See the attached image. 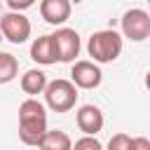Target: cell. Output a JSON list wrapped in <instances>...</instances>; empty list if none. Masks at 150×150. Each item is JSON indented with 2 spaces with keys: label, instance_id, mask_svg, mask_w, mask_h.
<instances>
[{
  "label": "cell",
  "instance_id": "cell-1",
  "mask_svg": "<svg viewBox=\"0 0 150 150\" xmlns=\"http://www.w3.org/2000/svg\"><path fill=\"white\" fill-rule=\"evenodd\" d=\"M47 134V110L38 98H26L19 105V138L26 145H38Z\"/></svg>",
  "mask_w": 150,
  "mask_h": 150
},
{
  "label": "cell",
  "instance_id": "cell-2",
  "mask_svg": "<svg viewBox=\"0 0 150 150\" xmlns=\"http://www.w3.org/2000/svg\"><path fill=\"white\" fill-rule=\"evenodd\" d=\"M122 47H124L122 35L117 30H112V28L91 33V38L87 42V52L96 63H112L122 54Z\"/></svg>",
  "mask_w": 150,
  "mask_h": 150
},
{
  "label": "cell",
  "instance_id": "cell-3",
  "mask_svg": "<svg viewBox=\"0 0 150 150\" xmlns=\"http://www.w3.org/2000/svg\"><path fill=\"white\" fill-rule=\"evenodd\" d=\"M45 103L54 112H68L77 103V87L73 80H52L45 89Z\"/></svg>",
  "mask_w": 150,
  "mask_h": 150
},
{
  "label": "cell",
  "instance_id": "cell-4",
  "mask_svg": "<svg viewBox=\"0 0 150 150\" xmlns=\"http://www.w3.org/2000/svg\"><path fill=\"white\" fill-rule=\"evenodd\" d=\"M122 35L129 38L131 42H143L150 38V14L145 9H127L122 14Z\"/></svg>",
  "mask_w": 150,
  "mask_h": 150
},
{
  "label": "cell",
  "instance_id": "cell-5",
  "mask_svg": "<svg viewBox=\"0 0 150 150\" xmlns=\"http://www.w3.org/2000/svg\"><path fill=\"white\" fill-rule=\"evenodd\" d=\"M0 30L2 38L9 40L12 45H23L30 38V21L21 12H7L0 16Z\"/></svg>",
  "mask_w": 150,
  "mask_h": 150
},
{
  "label": "cell",
  "instance_id": "cell-6",
  "mask_svg": "<svg viewBox=\"0 0 150 150\" xmlns=\"http://www.w3.org/2000/svg\"><path fill=\"white\" fill-rule=\"evenodd\" d=\"M52 42H54V52H56V61L61 63H73L75 56L80 54V35L73 28H59L56 33H52Z\"/></svg>",
  "mask_w": 150,
  "mask_h": 150
},
{
  "label": "cell",
  "instance_id": "cell-7",
  "mask_svg": "<svg viewBox=\"0 0 150 150\" xmlns=\"http://www.w3.org/2000/svg\"><path fill=\"white\" fill-rule=\"evenodd\" d=\"M70 80L77 89H96L103 80V73L96 66V61H75L70 70Z\"/></svg>",
  "mask_w": 150,
  "mask_h": 150
},
{
  "label": "cell",
  "instance_id": "cell-8",
  "mask_svg": "<svg viewBox=\"0 0 150 150\" xmlns=\"http://www.w3.org/2000/svg\"><path fill=\"white\" fill-rule=\"evenodd\" d=\"M75 122H77V127H80V131H82L84 136H96V134L103 129V112H101L98 105L87 103V105H82V108L77 110Z\"/></svg>",
  "mask_w": 150,
  "mask_h": 150
},
{
  "label": "cell",
  "instance_id": "cell-9",
  "mask_svg": "<svg viewBox=\"0 0 150 150\" xmlns=\"http://www.w3.org/2000/svg\"><path fill=\"white\" fill-rule=\"evenodd\" d=\"M70 12H73L70 0H40V14L52 26L66 23L70 19Z\"/></svg>",
  "mask_w": 150,
  "mask_h": 150
},
{
  "label": "cell",
  "instance_id": "cell-10",
  "mask_svg": "<svg viewBox=\"0 0 150 150\" xmlns=\"http://www.w3.org/2000/svg\"><path fill=\"white\" fill-rule=\"evenodd\" d=\"M30 59L40 66H52L56 63V52H54V42L52 35H40L33 40L30 45Z\"/></svg>",
  "mask_w": 150,
  "mask_h": 150
},
{
  "label": "cell",
  "instance_id": "cell-11",
  "mask_svg": "<svg viewBox=\"0 0 150 150\" xmlns=\"http://www.w3.org/2000/svg\"><path fill=\"white\" fill-rule=\"evenodd\" d=\"M47 75L42 73V70H38V68H30V70H26L23 75H21V89H23V94H28V96H38V94H45V89H47Z\"/></svg>",
  "mask_w": 150,
  "mask_h": 150
},
{
  "label": "cell",
  "instance_id": "cell-12",
  "mask_svg": "<svg viewBox=\"0 0 150 150\" xmlns=\"http://www.w3.org/2000/svg\"><path fill=\"white\" fill-rule=\"evenodd\" d=\"M38 148L40 150H73V141L61 129H47V134L42 136Z\"/></svg>",
  "mask_w": 150,
  "mask_h": 150
},
{
  "label": "cell",
  "instance_id": "cell-13",
  "mask_svg": "<svg viewBox=\"0 0 150 150\" xmlns=\"http://www.w3.org/2000/svg\"><path fill=\"white\" fill-rule=\"evenodd\" d=\"M19 73V61L9 52H0V84H7L16 77Z\"/></svg>",
  "mask_w": 150,
  "mask_h": 150
},
{
  "label": "cell",
  "instance_id": "cell-14",
  "mask_svg": "<svg viewBox=\"0 0 150 150\" xmlns=\"http://www.w3.org/2000/svg\"><path fill=\"white\" fill-rule=\"evenodd\" d=\"M108 150H131V136L127 134H115L108 141Z\"/></svg>",
  "mask_w": 150,
  "mask_h": 150
},
{
  "label": "cell",
  "instance_id": "cell-15",
  "mask_svg": "<svg viewBox=\"0 0 150 150\" xmlns=\"http://www.w3.org/2000/svg\"><path fill=\"white\" fill-rule=\"evenodd\" d=\"M73 150H103V145L96 141V136H82L73 143Z\"/></svg>",
  "mask_w": 150,
  "mask_h": 150
},
{
  "label": "cell",
  "instance_id": "cell-16",
  "mask_svg": "<svg viewBox=\"0 0 150 150\" xmlns=\"http://www.w3.org/2000/svg\"><path fill=\"white\" fill-rule=\"evenodd\" d=\"M5 2H7V7L12 12H23V9H28V7L35 5V0H5Z\"/></svg>",
  "mask_w": 150,
  "mask_h": 150
},
{
  "label": "cell",
  "instance_id": "cell-17",
  "mask_svg": "<svg viewBox=\"0 0 150 150\" xmlns=\"http://www.w3.org/2000/svg\"><path fill=\"white\" fill-rule=\"evenodd\" d=\"M131 150H150V138H145V136L131 138Z\"/></svg>",
  "mask_w": 150,
  "mask_h": 150
},
{
  "label": "cell",
  "instance_id": "cell-18",
  "mask_svg": "<svg viewBox=\"0 0 150 150\" xmlns=\"http://www.w3.org/2000/svg\"><path fill=\"white\" fill-rule=\"evenodd\" d=\"M145 87H148V91H150V70H148V75H145Z\"/></svg>",
  "mask_w": 150,
  "mask_h": 150
},
{
  "label": "cell",
  "instance_id": "cell-19",
  "mask_svg": "<svg viewBox=\"0 0 150 150\" xmlns=\"http://www.w3.org/2000/svg\"><path fill=\"white\" fill-rule=\"evenodd\" d=\"M2 40H5V38H2V30H0V42H2Z\"/></svg>",
  "mask_w": 150,
  "mask_h": 150
},
{
  "label": "cell",
  "instance_id": "cell-20",
  "mask_svg": "<svg viewBox=\"0 0 150 150\" xmlns=\"http://www.w3.org/2000/svg\"><path fill=\"white\" fill-rule=\"evenodd\" d=\"M0 9H2V0H0Z\"/></svg>",
  "mask_w": 150,
  "mask_h": 150
},
{
  "label": "cell",
  "instance_id": "cell-21",
  "mask_svg": "<svg viewBox=\"0 0 150 150\" xmlns=\"http://www.w3.org/2000/svg\"><path fill=\"white\" fill-rule=\"evenodd\" d=\"M148 5H150V0H148Z\"/></svg>",
  "mask_w": 150,
  "mask_h": 150
}]
</instances>
